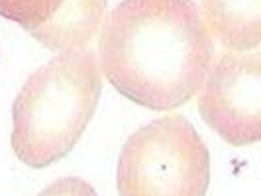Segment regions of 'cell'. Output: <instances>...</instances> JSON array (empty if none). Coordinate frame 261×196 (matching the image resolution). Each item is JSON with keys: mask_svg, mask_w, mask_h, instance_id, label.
<instances>
[{"mask_svg": "<svg viewBox=\"0 0 261 196\" xmlns=\"http://www.w3.org/2000/svg\"><path fill=\"white\" fill-rule=\"evenodd\" d=\"M98 57L122 96L167 112L200 91L214 41L193 0H122L100 30Z\"/></svg>", "mask_w": 261, "mask_h": 196, "instance_id": "obj_1", "label": "cell"}, {"mask_svg": "<svg viewBox=\"0 0 261 196\" xmlns=\"http://www.w3.org/2000/svg\"><path fill=\"white\" fill-rule=\"evenodd\" d=\"M100 92V65L91 49L65 51L34 71L12 106L16 157L34 169L61 161L87 130Z\"/></svg>", "mask_w": 261, "mask_h": 196, "instance_id": "obj_2", "label": "cell"}, {"mask_svg": "<svg viewBox=\"0 0 261 196\" xmlns=\"http://www.w3.org/2000/svg\"><path fill=\"white\" fill-rule=\"evenodd\" d=\"M120 196H206L210 153L181 114L136 130L118 159Z\"/></svg>", "mask_w": 261, "mask_h": 196, "instance_id": "obj_3", "label": "cell"}, {"mask_svg": "<svg viewBox=\"0 0 261 196\" xmlns=\"http://www.w3.org/2000/svg\"><path fill=\"white\" fill-rule=\"evenodd\" d=\"M198 94L202 120L230 145L257 144L261 135V59L257 49L224 51Z\"/></svg>", "mask_w": 261, "mask_h": 196, "instance_id": "obj_4", "label": "cell"}, {"mask_svg": "<svg viewBox=\"0 0 261 196\" xmlns=\"http://www.w3.org/2000/svg\"><path fill=\"white\" fill-rule=\"evenodd\" d=\"M106 0H63L57 12L30 34L53 51L85 49L105 22Z\"/></svg>", "mask_w": 261, "mask_h": 196, "instance_id": "obj_5", "label": "cell"}, {"mask_svg": "<svg viewBox=\"0 0 261 196\" xmlns=\"http://www.w3.org/2000/svg\"><path fill=\"white\" fill-rule=\"evenodd\" d=\"M202 18L226 51H251L261 41V0H200Z\"/></svg>", "mask_w": 261, "mask_h": 196, "instance_id": "obj_6", "label": "cell"}, {"mask_svg": "<svg viewBox=\"0 0 261 196\" xmlns=\"http://www.w3.org/2000/svg\"><path fill=\"white\" fill-rule=\"evenodd\" d=\"M61 4L63 0H0V16L30 32L45 24Z\"/></svg>", "mask_w": 261, "mask_h": 196, "instance_id": "obj_7", "label": "cell"}, {"mask_svg": "<svg viewBox=\"0 0 261 196\" xmlns=\"http://www.w3.org/2000/svg\"><path fill=\"white\" fill-rule=\"evenodd\" d=\"M38 196H98L96 190L92 188V184H89L83 179L77 177H67V179H59L51 183L49 186H45Z\"/></svg>", "mask_w": 261, "mask_h": 196, "instance_id": "obj_8", "label": "cell"}]
</instances>
